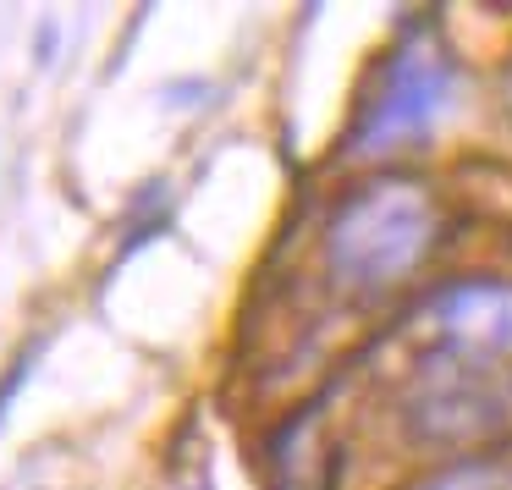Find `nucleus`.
I'll return each mask as SVG.
<instances>
[{
    "label": "nucleus",
    "instance_id": "nucleus-1",
    "mask_svg": "<svg viewBox=\"0 0 512 490\" xmlns=\"http://www.w3.org/2000/svg\"><path fill=\"white\" fill-rule=\"evenodd\" d=\"M435 243V204L419 182H369L336 204L325 226V270L347 292L397 287L402 276L424 265Z\"/></svg>",
    "mask_w": 512,
    "mask_h": 490
},
{
    "label": "nucleus",
    "instance_id": "nucleus-2",
    "mask_svg": "<svg viewBox=\"0 0 512 490\" xmlns=\"http://www.w3.org/2000/svg\"><path fill=\"white\" fill-rule=\"evenodd\" d=\"M452 100V61H441L435 50L402 45L386 56V67L369 78L358 122L347 133L353 155H386L402 149L408 138H424L435 127V116Z\"/></svg>",
    "mask_w": 512,
    "mask_h": 490
},
{
    "label": "nucleus",
    "instance_id": "nucleus-3",
    "mask_svg": "<svg viewBox=\"0 0 512 490\" xmlns=\"http://www.w3.org/2000/svg\"><path fill=\"white\" fill-rule=\"evenodd\" d=\"M446 347L468 358H507L512 353V287L501 281H452L424 309Z\"/></svg>",
    "mask_w": 512,
    "mask_h": 490
},
{
    "label": "nucleus",
    "instance_id": "nucleus-4",
    "mask_svg": "<svg viewBox=\"0 0 512 490\" xmlns=\"http://www.w3.org/2000/svg\"><path fill=\"white\" fill-rule=\"evenodd\" d=\"M34 50H39V67H50V61H56V23H45V28H39V39H34Z\"/></svg>",
    "mask_w": 512,
    "mask_h": 490
}]
</instances>
